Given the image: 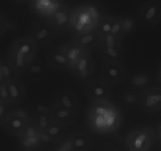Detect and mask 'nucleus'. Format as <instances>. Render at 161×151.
I'll return each instance as SVG.
<instances>
[{
	"mask_svg": "<svg viewBox=\"0 0 161 151\" xmlns=\"http://www.w3.org/2000/svg\"><path fill=\"white\" fill-rule=\"evenodd\" d=\"M56 34V31L52 27L36 24L31 28L29 36L36 42L39 47H45L54 40Z\"/></svg>",
	"mask_w": 161,
	"mask_h": 151,
	"instance_id": "10",
	"label": "nucleus"
},
{
	"mask_svg": "<svg viewBox=\"0 0 161 151\" xmlns=\"http://www.w3.org/2000/svg\"><path fill=\"white\" fill-rule=\"evenodd\" d=\"M53 151H74L73 146L69 136H65L57 143Z\"/></svg>",
	"mask_w": 161,
	"mask_h": 151,
	"instance_id": "30",
	"label": "nucleus"
},
{
	"mask_svg": "<svg viewBox=\"0 0 161 151\" xmlns=\"http://www.w3.org/2000/svg\"><path fill=\"white\" fill-rule=\"evenodd\" d=\"M69 137L73 146L74 151H90L92 147L93 141L91 136L81 130L72 132Z\"/></svg>",
	"mask_w": 161,
	"mask_h": 151,
	"instance_id": "15",
	"label": "nucleus"
},
{
	"mask_svg": "<svg viewBox=\"0 0 161 151\" xmlns=\"http://www.w3.org/2000/svg\"><path fill=\"white\" fill-rule=\"evenodd\" d=\"M155 129L156 133H157V141H158V144H161V122L157 124Z\"/></svg>",
	"mask_w": 161,
	"mask_h": 151,
	"instance_id": "37",
	"label": "nucleus"
},
{
	"mask_svg": "<svg viewBox=\"0 0 161 151\" xmlns=\"http://www.w3.org/2000/svg\"><path fill=\"white\" fill-rule=\"evenodd\" d=\"M48 64L39 59H36L26 69L25 76L31 81H41L46 78L48 73Z\"/></svg>",
	"mask_w": 161,
	"mask_h": 151,
	"instance_id": "14",
	"label": "nucleus"
},
{
	"mask_svg": "<svg viewBox=\"0 0 161 151\" xmlns=\"http://www.w3.org/2000/svg\"><path fill=\"white\" fill-rule=\"evenodd\" d=\"M39 45L30 36H23L16 39L10 45L7 58L16 71L25 75L28 66L36 60Z\"/></svg>",
	"mask_w": 161,
	"mask_h": 151,
	"instance_id": "2",
	"label": "nucleus"
},
{
	"mask_svg": "<svg viewBox=\"0 0 161 151\" xmlns=\"http://www.w3.org/2000/svg\"><path fill=\"white\" fill-rule=\"evenodd\" d=\"M99 38L100 36H99L98 33L97 32L96 30H94V31L83 33V34H74L72 39L83 49L91 52L94 49H97Z\"/></svg>",
	"mask_w": 161,
	"mask_h": 151,
	"instance_id": "17",
	"label": "nucleus"
},
{
	"mask_svg": "<svg viewBox=\"0 0 161 151\" xmlns=\"http://www.w3.org/2000/svg\"><path fill=\"white\" fill-rule=\"evenodd\" d=\"M124 116L116 104L108 101L93 102L86 113L88 128L97 135L113 134L122 126Z\"/></svg>",
	"mask_w": 161,
	"mask_h": 151,
	"instance_id": "1",
	"label": "nucleus"
},
{
	"mask_svg": "<svg viewBox=\"0 0 161 151\" xmlns=\"http://www.w3.org/2000/svg\"><path fill=\"white\" fill-rule=\"evenodd\" d=\"M149 151H154V150H149Z\"/></svg>",
	"mask_w": 161,
	"mask_h": 151,
	"instance_id": "41",
	"label": "nucleus"
},
{
	"mask_svg": "<svg viewBox=\"0 0 161 151\" xmlns=\"http://www.w3.org/2000/svg\"><path fill=\"white\" fill-rule=\"evenodd\" d=\"M0 101H3L12 106L11 105L10 97H9L7 84L5 82H1V81H0Z\"/></svg>",
	"mask_w": 161,
	"mask_h": 151,
	"instance_id": "31",
	"label": "nucleus"
},
{
	"mask_svg": "<svg viewBox=\"0 0 161 151\" xmlns=\"http://www.w3.org/2000/svg\"><path fill=\"white\" fill-rule=\"evenodd\" d=\"M31 114H39L52 117L53 102L49 103L45 100H36L31 104Z\"/></svg>",
	"mask_w": 161,
	"mask_h": 151,
	"instance_id": "23",
	"label": "nucleus"
},
{
	"mask_svg": "<svg viewBox=\"0 0 161 151\" xmlns=\"http://www.w3.org/2000/svg\"><path fill=\"white\" fill-rule=\"evenodd\" d=\"M160 80H161V66H160Z\"/></svg>",
	"mask_w": 161,
	"mask_h": 151,
	"instance_id": "40",
	"label": "nucleus"
},
{
	"mask_svg": "<svg viewBox=\"0 0 161 151\" xmlns=\"http://www.w3.org/2000/svg\"><path fill=\"white\" fill-rule=\"evenodd\" d=\"M157 141V133L153 127H136L129 132L125 138L126 151H149Z\"/></svg>",
	"mask_w": 161,
	"mask_h": 151,
	"instance_id": "3",
	"label": "nucleus"
},
{
	"mask_svg": "<svg viewBox=\"0 0 161 151\" xmlns=\"http://www.w3.org/2000/svg\"><path fill=\"white\" fill-rule=\"evenodd\" d=\"M12 110V106L0 101V124L3 123Z\"/></svg>",
	"mask_w": 161,
	"mask_h": 151,
	"instance_id": "32",
	"label": "nucleus"
},
{
	"mask_svg": "<svg viewBox=\"0 0 161 151\" xmlns=\"http://www.w3.org/2000/svg\"><path fill=\"white\" fill-rule=\"evenodd\" d=\"M53 103L61 107L78 113L80 102L78 96L73 91L69 89H63L55 95Z\"/></svg>",
	"mask_w": 161,
	"mask_h": 151,
	"instance_id": "12",
	"label": "nucleus"
},
{
	"mask_svg": "<svg viewBox=\"0 0 161 151\" xmlns=\"http://www.w3.org/2000/svg\"><path fill=\"white\" fill-rule=\"evenodd\" d=\"M86 97L91 103L108 101L112 95L111 85L102 78L90 81L86 88Z\"/></svg>",
	"mask_w": 161,
	"mask_h": 151,
	"instance_id": "7",
	"label": "nucleus"
},
{
	"mask_svg": "<svg viewBox=\"0 0 161 151\" xmlns=\"http://www.w3.org/2000/svg\"><path fill=\"white\" fill-rule=\"evenodd\" d=\"M16 151H28V150H24V149L20 148H20H19V149H17V150H16Z\"/></svg>",
	"mask_w": 161,
	"mask_h": 151,
	"instance_id": "39",
	"label": "nucleus"
},
{
	"mask_svg": "<svg viewBox=\"0 0 161 151\" xmlns=\"http://www.w3.org/2000/svg\"><path fill=\"white\" fill-rule=\"evenodd\" d=\"M53 25L52 28L55 31H64L71 27L70 17L69 13L64 9H58L53 13Z\"/></svg>",
	"mask_w": 161,
	"mask_h": 151,
	"instance_id": "22",
	"label": "nucleus"
},
{
	"mask_svg": "<svg viewBox=\"0 0 161 151\" xmlns=\"http://www.w3.org/2000/svg\"><path fill=\"white\" fill-rule=\"evenodd\" d=\"M39 138L42 143V147H50L53 144H57V142L53 139H52L46 132H39Z\"/></svg>",
	"mask_w": 161,
	"mask_h": 151,
	"instance_id": "33",
	"label": "nucleus"
},
{
	"mask_svg": "<svg viewBox=\"0 0 161 151\" xmlns=\"http://www.w3.org/2000/svg\"><path fill=\"white\" fill-rule=\"evenodd\" d=\"M113 20L114 19L113 18H105L100 21V23L97 25L96 31L98 33L100 36H105L110 34L112 30V27H113Z\"/></svg>",
	"mask_w": 161,
	"mask_h": 151,
	"instance_id": "28",
	"label": "nucleus"
},
{
	"mask_svg": "<svg viewBox=\"0 0 161 151\" xmlns=\"http://www.w3.org/2000/svg\"><path fill=\"white\" fill-rule=\"evenodd\" d=\"M31 122V115L21 107L12 108L4 122L0 124L2 128L13 136L20 137Z\"/></svg>",
	"mask_w": 161,
	"mask_h": 151,
	"instance_id": "5",
	"label": "nucleus"
},
{
	"mask_svg": "<svg viewBox=\"0 0 161 151\" xmlns=\"http://www.w3.org/2000/svg\"><path fill=\"white\" fill-rule=\"evenodd\" d=\"M110 34L115 36L116 38H119V39H124V37L122 35V30H121V26L119 21H117L114 19L113 23V27H112L111 33Z\"/></svg>",
	"mask_w": 161,
	"mask_h": 151,
	"instance_id": "34",
	"label": "nucleus"
},
{
	"mask_svg": "<svg viewBox=\"0 0 161 151\" xmlns=\"http://www.w3.org/2000/svg\"><path fill=\"white\" fill-rule=\"evenodd\" d=\"M152 82V78L146 72H138L132 75L129 79V85L134 90L142 91L149 87Z\"/></svg>",
	"mask_w": 161,
	"mask_h": 151,
	"instance_id": "20",
	"label": "nucleus"
},
{
	"mask_svg": "<svg viewBox=\"0 0 161 151\" xmlns=\"http://www.w3.org/2000/svg\"><path fill=\"white\" fill-rule=\"evenodd\" d=\"M154 151H161V144H158V145L156 147Z\"/></svg>",
	"mask_w": 161,
	"mask_h": 151,
	"instance_id": "38",
	"label": "nucleus"
},
{
	"mask_svg": "<svg viewBox=\"0 0 161 151\" xmlns=\"http://www.w3.org/2000/svg\"><path fill=\"white\" fill-rule=\"evenodd\" d=\"M141 14L143 22L147 26L153 27L160 20L161 12L158 6L155 4H150L149 6H144Z\"/></svg>",
	"mask_w": 161,
	"mask_h": 151,
	"instance_id": "21",
	"label": "nucleus"
},
{
	"mask_svg": "<svg viewBox=\"0 0 161 151\" xmlns=\"http://www.w3.org/2000/svg\"><path fill=\"white\" fill-rule=\"evenodd\" d=\"M19 75L9 63L7 56L0 60V81L8 83L14 79L19 78Z\"/></svg>",
	"mask_w": 161,
	"mask_h": 151,
	"instance_id": "19",
	"label": "nucleus"
},
{
	"mask_svg": "<svg viewBox=\"0 0 161 151\" xmlns=\"http://www.w3.org/2000/svg\"><path fill=\"white\" fill-rule=\"evenodd\" d=\"M20 148L28 151H35L42 147L39 135L36 136H20L19 137Z\"/></svg>",
	"mask_w": 161,
	"mask_h": 151,
	"instance_id": "24",
	"label": "nucleus"
},
{
	"mask_svg": "<svg viewBox=\"0 0 161 151\" xmlns=\"http://www.w3.org/2000/svg\"><path fill=\"white\" fill-rule=\"evenodd\" d=\"M6 84H7L12 107L17 106L21 103L26 96V89L23 82L19 78H17Z\"/></svg>",
	"mask_w": 161,
	"mask_h": 151,
	"instance_id": "16",
	"label": "nucleus"
},
{
	"mask_svg": "<svg viewBox=\"0 0 161 151\" xmlns=\"http://www.w3.org/2000/svg\"><path fill=\"white\" fill-rule=\"evenodd\" d=\"M54 122L53 117L50 116L39 114H31V122L39 132H45L51 124Z\"/></svg>",
	"mask_w": 161,
	"mask_h": 151,
	"instance_id": "25",
	"label": "nucleus"
},
{
	"mask_svg": "<svg viewBox=\"0 0 161 151\" xmlns=\"http://www.w3.org/2000/svg\"><path fill=\"white\" fill-rule=\"evenodd\" d=\"M95 63L91 56V52H88L82 56L81 59L75 64L72 70V75L80 81H86L94 73Z\"/></svg>",
	"mask_w": 161,
	"mask_h": 151,
	"instance_id": "9",
	"label": "nucleus"
},
{
	"mask_svg": "<svg viewBox=\"0 0 161 151\" xmlns=\"http://www.w3.org/2000/svg\"><path fill=\"white\" fill-rule=\"evenodd\" d=\"M125 147H122L117 143H108L104 146L102 151H125Z\"/></svg>",
	"mask_w": 161,
	"mask_h": 151,
	"instance_id": "35",
	"label": "nucleus"
},
{
	"mask_svg": "<svg viewBox=\"0 0 161 151\" xmlns=\"http://www.w3.org/2000/svg\"><path fill=\"white\" fill-rule=\"evenodd\" d=\"M61 47L65 53L68 60L69 61V64H70L69 70H72V67L81 59L83 55L89 52L85 49H83L82 46H80L72 39L68 42H66V43L61 45Z\"/></svg>",
	"mask_w": 161,
	"mask_h": 151,
	"instance_id": "13",
	"label": "nucleus"
},
{
	"mask_svg": "<svg viewBox=\"0 0 161 151\" xmlns=\"http://www.w3.org/2000/svg\"><path fill=\"white\" fill-rule=\"evenodd\" d=\"M102 79L111 86L120 84L126 77V70L122 62L105 63L101 69Z\"/></svg>",
	"mask_w": 161,
	"mask_h": 151,
	"instance_id": "8",
	"label": "nucleus"
},
{
	"mask_svg": "<svg viewBox=\"0 0 161 151\" xmlns=\"http://www.w3.org/2000/svg\"><path fill=\"white\" fill-rule=\"evenodd\" d=\"M97 49L105 63L121 62L124 58L123 39L112 34L100 36Z\"/></svg>",
	"mask_w": 161,
	"mask_h": 151,
	"instance_id": "4",
	"label": "nucleus"
},
{
	"mask_svg": "<svg viewBox=\"0 0 161 151\" xmlns=\"http://www.w3.org/2000/svg\"><path fill=\"white\" fill-rule=\"evenodd\" d=\"M46 133L54 139L58 143L61 139L64 137V134L66 132V127L64 126L61 124L58 123L56 122H53L50 127L46 130Z\"/></svg>",
	"mask_w": 161,
	"mask_h": 151,
	"instance_id": "26",
	"label": "nucleus"
},
{
	"mask_svg": "<svg viewBox=\"0 0 161 151\" xmlns=\"http://www.w3.org/2000/svg\"><path fill=\"white\" fill-rule=\"evenodd\" d=\"M87 11L89 12V13L91 14V16L94 18V20L95 21H97V20H98L100 19V13H99V12L97 11V9L96 8L93 7V6H89L87 9Z\"/></svg>",
	"mask_w": 161,
	"mask_h": 151,
	"instance_id": "36",
	"label": "nucleus"
},
{
	"mask_svg": "<svg viewBox=\"0 0 161 151\" xmlns=\"http://www.w3.org/2000/svg\"><path fill=\"white\" fill-rule=\"evenodd\" d=\"M47 62L49 67L59 71L69 70L70 64L64 50L60 46L53 47L47 56Z\"/></svg>",
	"mask_w": 161,
	"mask_h": 151,
	"instance_id": "11",
	"label": "nucleus"
},
{
	"mask_svg": "<svg viewBox=\"0 0 161 151\" xmlns=\"http://www.w3.org/2000/svg\"><path fill=\"white\" fill-rule=\"evenodd\" d=\"M139 107L146 114L161 111V88L149 87L139 92Z\"/></svg>",
	"mask_w": 161,
	"mask_h": 151,
	"instance_id": "6",
	"label": "nucleus"
},
{
	"mask_svg": "<svg viewBox=\"0 0 161 151\" xmlns=\"http://www.w3.org/2000/svg\"><path fill=\"white\" fill-rule=\"evenodd\" d=\"M77 114L78 113L75 112V111L61 107L58 106L53 103L52 117H53L54 122L61 124L64 126L67 127L70 124H72L75 119V117H77Z\"/></svg>",
	"mask_w": 161,
	"mask_h": 151,
	"instance_id": "18",
	"label": "nucleus"
},
{
	"mask_svg": "<svg viewBox=\"0 0 161 151\" xmlns=\"http://www.w3.org/2000/svg\"><path fill=\"white\" fill-rule=\"evenodd\" d=\"M119 23H120L121 30H122V35L124 38L128 35L133 31L134 21L132 19L126 17V18H124L119 20Z\"/></svg>",
	"mask_w": 161,
	"mask_h": 151,
	"instance_id": "29",
	"label": "nucleus"
},
{
	"mask_svg": "<svg viewBox=\"0 0 161 151\" xmlns=\"http://www.w3.org/2000/svg\"><path fill=\"white\" fill-rule=\"evenodd\" d=\"M139 94L134 89L126 90L122 95V102L127 107H135L139 105Z\"/></svg>",
	"mask_w": 161,
	"mask_h": 151,
	"instance_id": "27",
	"label": "nucleus"
}]
</instances>
